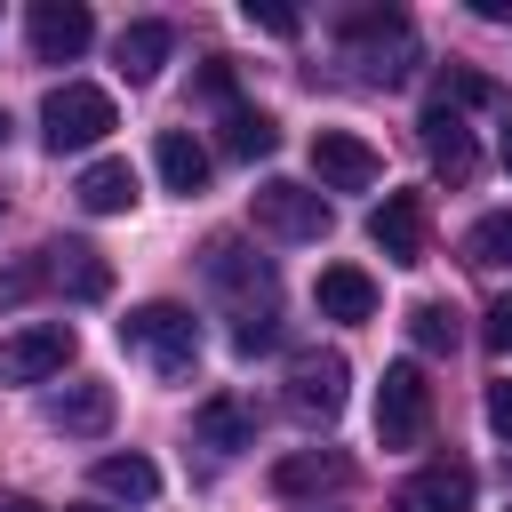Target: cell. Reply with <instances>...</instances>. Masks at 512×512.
<instances>
[{
  "instance_id": "6da1fadb",
  "label": "cell",
  "mask_w": 512,
  "mask_h": 512,
  "mask_svg": "<svg viewBox=\"0 0 512 512\" xmlns=\"http://www.w3.org/2000/svg\"><path fill=\"white\" fill-rule=\"evenodd\" d=\"M120 344H128L152 376H168V384L200 368V320H192L184 304H168V296H160V304H136V312L120 320Z\"/></svg>"
},
{
  "instance_id": "7a4b0ae2",
  "label": "cell",
  "mask_w": 512,
  "mask_h": 512,
  "mask_svg": "<svg viewBox=\"0 0 512 512\" xmlns=\"http://www.w3.org/2000/svg\"><path fill=\"white\" fill-rule=\"evenodd\" d=\"M336 32H344V48H352V64H360V80H408V64H416V32H408V16L400 8H344L336 16Z\"/></svg>"
},
{
  "instance_id": "3957f363",
  "label": "cell",
  "mask_w": 512,
  "mask_h": 512,
  "mask_svg": "<svg viewBox=\"0 0 512 512\" xmlns=\"http://www.w3.org/2000/svg\"><path fill=\"white\" fill-rule=\"evenodd\" d=\"M112 128H120V112H112V96L88 88V80H64V88L40 96V144H48V152H88V144H104Z\"/></svg>"
},
{
  "instance_id": "277c9868",
  "label": "cell",
  "mask_w": 512,
  "mask_h": 512,
  "mask_svg": "<svg viewBox=\"0 0 512 512\" xmlns=\"http://www.w3.org/2000/svg\"><path fill=\"white\" fill-rule=\"evenodd\" d=\"M248 216H256V232H272V240H320V232H328V200H320L312 184H296V176H264V184L248 192Z\"/></svg>"
},
{
  "instance_id": "5b68a950",
  "label": "cell",
  "mask_w": 512,
  "mask_h": 512,
  "mask_svg": "<svg viewBox=\"0 0 512 512\" xmlns=\"http://www.w3.org/2000/svg\"><path fill=\"white\" fill-rule=\"evenodd\" d=\"M424 424H432V384H424L416 360H392L384 384H376V440L384 448H416Z\"/></svg>"
},
{
  "instance_id": "8992f818",
  "label": "cell",
  "mask_w": 512,
  "mask_h": 512,
  "mask_svg": "<svg viewBox=\"0 0 512 512\" xmlns=\"http://www.w3.org/2000/svg\"><path fill=\"white\" fill-rule=\"evenodd\" d=\"M64 360H72V320H32L0 336V384H48Z\"/></svg>"
},
{
  "instance_id": "52a82bcc",
  "label": "cell",
  "mask_w": 512,
  "mask_h": 512,
  "mask_svg": "<svg viewBox=\"0 0 512 512\" xmlns=\"http://www.w3.org/2000/svg\"><path fill=\"white\" fill-rule=\"evenodd\" d=\"M344 392H352V360L344 352H296L288 360V408L296 416H336L344 408Z\"/></svg>"
},
{
  "instance_id": "ba28073f",
  "label": "cell",
  "mask_w": 512,
  "mask_h": 512,
  "mask_svg": "<svg viewBox=\"0 0 512 512\" xmlns=\"http://www.w3.org/2000/svg\"><path fill=\"white\" fill-rule=\"evenodd\" d=\"M416 136H424V152H432V168H440L448 184H472V176H480V144H472V128H464V112H456L448 96H432V104H424V120H416Z\"/></svg>"
},
{
  "instance_id": "9c48e42d",
  "label": "cell",
  "mask_w": 512,
  "mask_h": 512,
  "mask_svg": "<svg viewBox=\"0 0 512 512\" xmlns=\"http://www.w3.org/2000/svg\"><path fill=\"white\" fill-rule=\"evenodd\" d=\"M24 32H32V56H40V64H72V56L96 40V16H88L80 0H32Z\"/></svg>"
},
{
  "instance_id": "30bf717a",
  "label": "cell",
  "mask_w": 512,
  "mask_h": 512,
  "mask_svg": "<svg viewBox=\"0 0 512 512\" xmlns=\"http://www.w3.org/2000/svg\"><path fill=\"white\" fill-rule=\"evenodd\" d=\"M376 144H360L352 128H320L312 136V176H320V192H368L376 184Z\"/></svg>"
},
{
  "instance_id": "8fae6325",
  "label": "cell",
  "mask_w": 512,
  "mask_h": 512,
  "mask_svg": "<svg viewBox=\"0 0 512 512\" xmlns=\"http://www.w3.org/2000/svg\"><path fill=\"white\" fill-rule=\"evenodd\" d=\"M472 464H424V472H408L400 488H392V512H472Z\"/></svg>"
},
{
  "instance_id": "7c38bea8",
  "label": "cell",
  "mask_w": 512,
  "mask_h": 512,
  "mask_svg": "<svg viewBox=\"0 0 512 512\" xmlns=\"http://www.w3.org/2000/svg\"><path fill=\"white\" fill-rule=\"evenodd\" d=\"M368 240L384 248V264H424V192H384V208L368 216Z\"/></svg>"
},
{
  "instance_id": "4fadbf2b",
  "label": "cell",
  "mask_w": 512,
  "mask_h": 512,
  "mask_svg": "<svg viewBox=\"0 0 512 512\" xmlns=\"http://www.w3.org/2000/svg\"><path fill=\"white\" fill-rule=\"evenodd\" d=\"M200 264H208V280H216L224 296H256V304H272V264H264L256 248H240L232 232H224V240H208V248H200Z\"/></svg>"
},
{
  "instance_id": "5bb4252c",
  "label": "cell",
  "mask_w": 512,
  "mask_h": 512,
  "mask_svg": "<svg viewBox=\"0 0 512 512\" xmlns=\"http://www.w3.org/2000/svg\"><path fill=\"white\" fill-rule=\"evenodd\" d=\"M192 440L216 448V456H240V448H256V408L240 392H216V400L192 408Z\"/></svg>"
},
{
  "instance_id": "9a60e30c",
  "label": "cell",
  "mask_w": 512,
  "mask_h": 512,
  "mask_svg": "<svg viewBox=\"0 0 512 512\" xmlns=\"http://www.w3.org/2000/svg\"><path fill=\"white\" fill-rule=\"evenodd\" d=\"M48 424H56V432H72V440H96V432H112V384H104V376H80V384H64V392L48 400Z\"/></svg>"
},
{
  "instance_id": "2e32d148",
  "label": "cell",
  "mask_w": 512,
  "mask_h": 512,
  "mask_svg": "<svg viewBox=\"0 0 512 512\" xmlns=\"http://www.w3.org/2000/svg\"><path fill=\"white\" fill-rule=\"evenodd\" d=\"M152 168H160V184L184 192V200L208 192V144H200L192 128H160V136H152Z\"/></svg>"
},
{
  "instance_id": "e0dca14e",
  "label": "cell",
  "mask_w": 512,
  "mask_h": 512,
  "mask_svg": "<svg viewBox=\"0 0 512 512\" xmlns=\"http://www.w3.org/2000/svg\"><path fill=\"white\" fill-rule=\"evenodd\" d=\"M112 56H120V80H128V88H144V80H160V64L176 56V32H168L160 16H136V24L120 32V48H112Z\"/></svg>"
},
{
  "instance_id": "ac0fdd59",
  "label": "cell",
  "mask_w": 512,
  "mask_h": 512,
  "mask_svg": "<svg viewBox=\"0 0 512 512\" xmlns=\"http://www.w3.org/2000/svg\"><path fill=\"white\" fill-rule=\"evenodd\" d=\"M40 264H48V280H56V288H72L80 304H96V296L112 288V264H104L88 240H56V248H40Z\"/></svg>"
},
{
  "instance_id": "d6986e66",
  "label": "cell",
  "mask_w": 512,
  "mask_h": 512,
  "mask_svg": "<svg viewBox=\"0 0 512 512\" xmlns=\"http://www.w3.org/2000/svg\"><path fill=\"white\" fill-rule=\"evenodd\" d=\"M320 320H344V328L376 320V280L360 264H328L320 272Z\"/></svg>"
},
{
  "instance_id": "ffe728a7",
  "label": "cell",
  "mask_w": 512,
  "mask_h": 512,
  "mask_svg": "<svg viewBox=\"0 0 512 512\" xmlns=\"http://www.w3.org/2000/svg\"><path fill=\"white\" fill-rule=\"evenodd\" d=\"M72 192H80L88 216H120V208H136V168L128 160H88Z\"/></svg>"
},
{
  "instance_id": "44dd1931",
  "label": "cell",
  "mask_w": 512,
  "mask_h": 512,
  "mask_svg": "<svg viewBox=\"0 0 512 512\" xmlns=\"http://www.w3.org/2000/svg\"><path fill=\"white\" fill-rule=\"evenodd\" d=\"M88 480H96V496H120V504H152V496H160V464L136 456V448H128V456H96Z\"/></svg>"
},
{
  "instance_id": "7402d4cb",
  "label": "cell",
  "mask_w": 512,
  "mask_h": 512,
  "mask_svg": "<svg viewBox=\"0 0 512 512\" xmlns=\"http://www.w3.org/2000/svg\"><path fill=\"white\" fill-rule=\"evenodd\" d=\"M272 144H280L272 112H256V104H224V152H232V160H264Z\"/></svg>"
},
{
  "instance_id": "603a6c76",
  "label": "cell",
  "mask_w": 512,
  "mask_h": 512,
  "mask_svg": "<svg viewBox=\"0 0 512 512\" xmlns=\"http://www.w3.org/2000/svg\"><path fill=\"white\" fill-rule=\"evenodd\" d=\"M344 472H352L344 456H280L272 464V488L280 496H312V488H344Z\"/></svg>"
},
{
  "instance_id": "cb8c5ba5",
  "label": "cell",
  "mask_w": 512,
  "mask_h": 512,
  "mask_svg": "<svg viewBox=\"0 0 512 512\" xmlns=\"http://www.w3.org/2000/svg\"><path fill=\"white\" fill-rule=\"evenodd\" d=\"M408 336H416V352H456V304H440V296H424V304H408Z\"/></svg>"
},
{
  "instance_id": "d4e9b609",
  "label": "cell",
  "mask_w": 512,
  "mask_h": 512,
  "mask_svg": "<svg viewBox=\"0 0 512 512\" xmlns=\"http://www.w3.org/2000/svg\"><path fill=\"white\" fill-rule=\"evenodd\" d=\"M464 256H472V264H488V272H504V264H512V208L480 216V224L464 232Z\"/></svg>"
},
{
  "instance_id": "484cf974",
  "label": "cell",
  "mask_w": 512,
  "mask_h": 512,
  "mask_svg": "<svg viewBox=\"0 0 512 512\" xmlns=\"http://www.w3.org/2000/svg\"><path fill=\"white\" fill-rule=\"evenodd\" d=\"M272 344H280V312H272V304H256V312L232 320V352H240V360H256V352H272Z\"/></svg>"
},
{
  "instance_id": "4316f807",
  "label": "cell",
  "mask_w": 512,
  "mask_h": 512,
  "mask_svg": "<svg viewBox=\"0 0 512 512\" xmlns=\"http://www.w3.org/2000/svg\"><path fill=\"white\" fill-rule=\"evenodd\" d=\"M40 288H48V264H40V256H24V264H8V272H0V312H16V304H32Z\"/></svg>"
},
{
  "instance_id": "83f0119b",
  "label": "cell",
  "mask_w": 512,
  "mask_h": 512,
  "mask_svg": "<svg viewBox=\"0 0 512 512\" xmlns=\"http://www.w3.org/2000/svg\"><path fill=\"white\" fill-rule=\"evenodd\" d=\"M248 24H256V32H272V40H296V32H304V16H296V8H280V0H248Z\"/></svg>"
},
{
  "instance_id": "f1b7e54d",
  "label": "cell",
  "mask_w": 512,
  "mask_h": 512,
  "mask_svg": "<svg viewBox=\"0 0 512 512\" xmlns=\"http://www.w3.org/2000/svg\"><path fill=\"white\" fill-rule=\"evenodd\" d=\"M440 96H448V104H456V112H464V104H488V96H496V88H488V80H480V72H448V80H440Z\"/></svg>"
},
{
  "instance_id": "f546056e",
  "label": "cell",
  "mask_w": 512,
  "mask_h": 512,
  "mask_svg": "<svg viewBox=\"0 0 512 512\" xmlns=\"http://www.w3.org/2000/svg\"><path fill=\"white\" fill-rule=\"evenodd\" d=\"M480 336H488V352H504V360H512V296H496V304H488V328H480Z\"/></svg>"
},
{
  "instance_id": "4dcf8cb0",
  "label": "cell",
  "mask_w": 512,
  "mask_h": 512,
  "mask_svg": "<svg viewBox=\"0 0 512 512\" xmlns=\"http://www.w3.org/2000/svg\"><path fill=\"white\" fill-rule=\"evenodd\" d=\"M488 432H496V440H512V376H496V384H488Z\"/></svg>"
},
{
  "instance_id": "1f68e13d",
  "label": "cell",
  "mask_w": 512,
  "mask_h": 512,
  "mask_svg": "<svg viewBox=\"0 0 512 512\" xmlns=\"http://www.w3.org/2000/svg\"><path fill=\"white\" fill-rule=\"evenodd\" d=\"M200 88H208L216 104H240V96H232V64H224V56H208V64H200Z\"/></svg>"
},
{
  "instance_id": "d6a6232c",
  "label": "cell",
  "mask_w": 512,
  "mask_h": 512,
  "mask_svg": "<svg viewBox=\"0 0 512 512\" xmlns=\"http://www.w3.org/2000/svg\"><path fill=\"white\" fill-rule=\"evenodd\" d=\"M0 512H40V504L32 496H0Z\"/></svg>"
},
{
  "instance_id": "836d02e7",
  "label": "cell",
  "mask_w": 512,
  "mask_h": 512,
  "mask_svg": "<svg viewBox=\"0 0 512 512\" xmlns=\"http://www.w3.org/2000/svg\"><path fill=\"white\" fill-rule=\"evenodd\" d=\"M504 168H512V128H504Z\"/></svg>"
},
{
  "instance_id": "e575fe53",
  "label": "cell",
  "mask_w": 512,
  "mask_h": 512,
  "mask_svg": "<svg viewBox=\"0 0 512 512\" xmlns=\"http://www.w3.org/2000/svg\"><path fill=\"white\" fill-rule=\"evenodd\" d=\"M0 136H8V112H0Z\"/></svg>"
},
{
  "instance_id": "d590c367",
  "label": "cell",
  "mask_w": 512,
  "mask_h": 512,
  "mask_svg": "<svg viewBox=\"0 0 512 512\" xmlns=\"http://www.w3.org/2000/svg\"><path fill=\"white\" fill-rule=\"evenodd\" d=\"M88 512H96V504H88Z\"/></svg>"
}]
</instances>
